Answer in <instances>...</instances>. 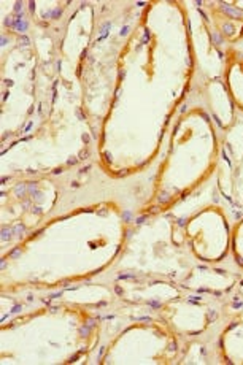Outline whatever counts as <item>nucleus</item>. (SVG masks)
Returning <instances> with one entry per match:
<instances>
[{
  "label": "nucleus",
  "mask_w": 243,
  "mask_h": 365,
  "mask_svg": "<svg viewBox=\"0 0 243 365\" xmlns=\"http://www.w3.org/2000/svg\"><path fill=\"white\" fill-rule=\"evenodd\" d=\"M223 353L232 364H243V322L229 326L223 335Z\"/></svg>",
  "instance_id": "5"
},
{
  "label": "nucleus",
  "mask_w": 243,
  "mask_h": 365,
  "mask_svg": "<svg viewBox=\"0 0 243 365\" xmlns=\"http://www.w3.org/2000/svg\"><path fill=\"white\" fill-rule=\"evenodd\" d=\"M224 84L232 103L243 111V56L229 51L224 66Z\"/></svg>",
  "instance_id": "2"
},
{
  "label": "nucleus",
  "mask_w": 243,
  "mask_h": 365,
  "mask_svg": "<svg viewBox=\"0 0 243 365\" xmlns=\"http://www.w3.org/2000/svg\"><path fill=\"white\" fill-rule=\"evenodd\" d=\"M208 102L213 110L214 116H217L219 125L223 129L229 128V124L234 119V103L231 96H229L226 84H221L219 81H213L208 84Z\"/></svg>",
  "instance_id": "3"
},
{
  "label": "nucleus",
  "mask_w": 243,
  "mask_h": 365,
  "mask_svg": "<svg viewBox=\"0 0 243 365\" xmlns=\"http://www.w3.org/2000/svg\"><path fill=\"white\" fill-rule=\"evenodd\" d=\"M231 230L223 210L208 205L187 220L185 237L191 252L199 261L214 264L224 261L231 252Z\"/></svg>",
  "instance_id": "1"
},
{
  "label": "nucleus",
  "mask_w": 243,
  "mask_h": 365,
  "mask_svg": "<svg viewBox=\"0 0 243 365\" xmlns=\"http://www.w3.org/2000/svg\"><path fill=\"white\" fill-rule=\"evenodd\" d=\"M231 252L234 261L243 269V217L234 224L231 230Z\"/></svg>",
  "instance_id": "6"
},
{
  "label": "nucleus",
  "mask_w": 243,
  "mask_h": 365,
  "mask_svg": "<svg viewBox=\"0 0 243 365\" xmlns=\"http://www.w3.org/2000/svg\"><path fill=\"white\" fill-rule=\"evenodd\" d=\"M226 5H231L232 9H237L240 11H243V2H240V0H237V2H223Z\"/></svg>",
  "instance_id": "7"
},
{
  "label": "nucleus",
  "mask_w": 243,
  "mask_h": 365,
  "mask_svg": "<svg viewBox=\"0 0 243 365\" xmlns=\"http://www.w3.org/2000/svg\"><path fill=\"white\" fill-rule=\"evenodd\" d=\"M213 23L218 34L227 43H235L243 37V18L231 15L221 9L213 10Z\"/></svg>",
  "instance_id": "4"
}]
</instances>
